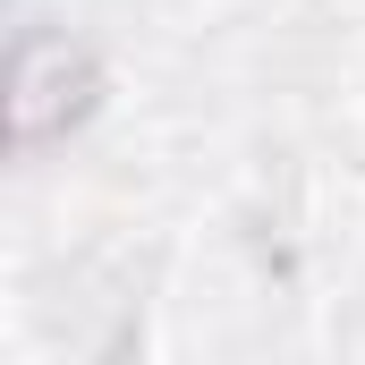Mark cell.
<instances>
[{
	"instance_id": "obj_1",
	"label": "cell",
	"mask_w": 365,
	"mask_h": 365,
	"mask_svg": "<svg viewBox=\"0 0 365 365\" xmlns=\"http://www.w3.org/2000/svg\"><path fill=\"white\" fill-rule=\"evenodd\" d=\"M93 93H102V77L68 34H26L9 60V153L34 162L43 145H60L93 110Z\"/></svg>"
}]
</instances>
